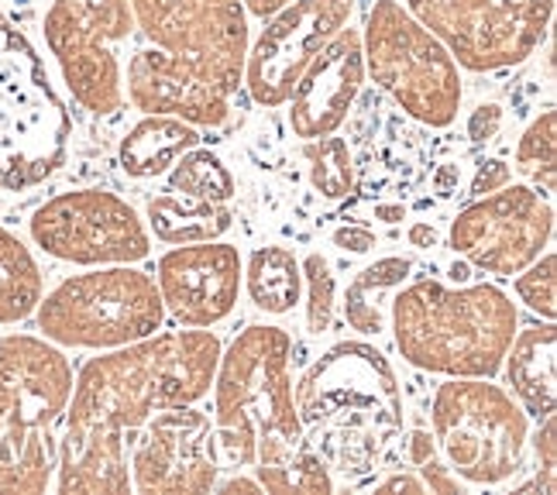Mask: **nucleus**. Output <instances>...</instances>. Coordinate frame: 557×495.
<instances>
[{"label":"nucleus","mask_w":557,"mask_h":495,"mask_svg":"<svg viewBox=\"0 0 557 495\" xmlns=\"http://www.w3.org/2000/svg\"><path fill=\"white\" fill-rule=\"evenodd\" d=\"M221 337L210 327L159 331L124 348L90 358L73 379L62 417L55 492L59 495H127V434L169 406L210 396Z\"/></svg>","instance_id":"f257e3e1"},{"label":"nucleus","mask_w":557,"mask_h":495,"mask_svg":"<svg viewBox=\"0 0 557 495\" xmlns=\"http://www.w3.org/2000/svg\"><path fill=\"white\" fill-rule=\"evenodd\" d=\"M296 413L331 475L351 485L379 471L406 420L389 358L366 341L334 344L299 375Z\"/></svg>","instance_id":"f03ea898"},{"label":"nucleus","mask_w":557,"mask_h":495,"mask_svg":"<svg viewBox=\"0 0 557 495\" xmlns=\"http://www.w3.org/2000/svg\"><path fill=\"white\" fill-rule=\"evenodd\" d=\"M210 393L221 471L283 465L307 444L296 413L293 337L286 327H245L227 351L221 348Z\"/></svg>","instance_id":"7ed1b4c3"},{"label":"nucleus","mask_w":557,"mask_h":495,"mask_svg":"<svg viewBox=\"0 0 557 495\" xmlns=\"http://www.w3.org/2000/svg\"><path fill=\"white\" fill-rule=\"evenodd\" d=\"M517 324L512 299L492 283L410 279L389 304V331L403 361L447 379H496Z\"/></svg>","instance_id":"20e7f679"},{"label":"nucleus","mask_w":557,"mask_h":495,"mask_svg":"<svg viewBox=\"0 0 557 495\" xmlns=\"http://www.w3.org/2000/svg\"><path fill=\"white\" fill-rule=\"evenodd\" d=\"M73 121L25 32L0 14V193L32 189L66 162Z\"/></svg>","instance_id":"39448f33"},{"label":"nucleus","mask_w":557,"mask_h":495,"mask_svg":"<svg viewBox=\"0 0 557 495\" xmlns=\"http://www.w3.org/2000/svg\"><path fill=\"white\" fill-rule=\"evenodd\" d=\"M41 337L59 348L111 351L165 327L156 275L138 265H94L41 293L32 313Z\"/></svg>","instance_id":"423d86ee"},{"label":"nucleus","mask_w":557,"mask_h":495,"mask_svg":"<svg viewBox=\"0 0 557 495\" xmlns=\"http://www.w3.org/2000/svg\"><path fill=\"white\" fill-rule=\"evenodd\" d=\"M431 434L461 482L503 485L523 471L530 420L492 379H447L431 403Z\"/></svg>","instance_id":"0eeeda50"},{"label":"nucleus","mask_w":557,"mask_h":495,"mask_svg":"<svg viewBox=\"0 0 557 495\" xmlns=\"http://www.w3.org/2000/svg\"><path fill=\"white\" fill-rule=\"evenodd\" d=\"M366 73L406 114L426 127H451L461 111V66L399 0H375L361 32Z\"/></svg>","instance_id":"6e6552de"},{"label":"nucleus","mask_w":557,"mask_h":495,"mask_svg":"<svg viewBox=\"0 0 557 495\" xmlns=\"http://www.w3.org/2000/svg\"><path fill=\"white\" fill-rule=\"evenodd\" d=\"M41 32L83 111L117 114L127 100L121 46L135 35L132 0H52Z\"/></svg>","instance_id":"1a4fd4ad"},{"label":"nucleus","mask_w":557,"mask_h":495,"mask_svg":"<svg viewBox=\"0 0 557 495\" xmlns=\"http://www.w3.org/2000/svg\"><path fill=\"white\" fill-rule=\"evenodd\" d=\"M461 70L499 73L527 62L550 32L554 0H399Z\"/></svg>","instance_id":"9d476101"},{"label":"nucleus","mask_w":557,"mask_h":495,"mask_svg":"<svg viewBox=\"0 0 557 495\" xmlns=\"http://www.w3.org/2000/svg\"><path fill=\"white\" fill-rule=\"evenodd\" d=\"M38 251L70 265H138L152 255L145 218L111 189H70L28 221Z\"/></svg>","instance_id":"9b49d317"},{"label":"nucleus","mask_w":557,"mask_h":495,"mask_svg":"<svg viewBox=\"0 0 557 495\" xmlns=\"http://www.w3.org/2000/svg\"><path fill=\"white\" fill-rule=\"evenodd\" d=\"M554 234V200L530 183L475 197L447 227V245L488 275H517L544 255Z\"/></svg>","instance_id":"f8f14e48"},{"label":"nucleus","mask_w":557,"mask_h":495,"mask_svg":"<svg viewBox=\"0 0 557 495\" xmlns=\"http://www.w3.org/2000/svg\"><path fill=\"white\" fill-rule=\"evenodd\" d=\"M132 14L148 46L200 62L231 94L242 90L251 46L242 0H132Z\"/></svg>","instance_id":"ddd939ff"},{"label":"nucleus","mask_w":557,"mask_h":495,"mask_svg":"<svg viewBox=\"0 0 557 495\" xmlns=\"http://www.w3.org/2000/svg\"><path fill=\"white\" fill-rule=\"evenodd\" d=\"M351 0H289L269 14L262 35L248 46L242 90L269 111L283 107L317 52L351 25Z\"/></svg>","instance_id":"4468645a"},{"label":"nucleus","mask_w":557,"mask_h":495,"mask_svg":"<svg viewBox=\"0 0 557 495\" xmlns=\"http://www.w3.org/2000/svg\"><path fill=\"white\" fill-rule=\"evenodd\" d=\"M132 492L141 495H203L221 479L213 423L197 403L169 406L138 426L132 444Z\"/></svg>","instance_id":"2eb2a0df"},{"label":"nucleus","mask_w":557,"mask_h":495,"mask_svg":"<svg viewBox=\"0 0 557 495\" xmlns=\"http://www.w3.org/2000/svg\"><path fill=\"white\" fill-rule=\"evenodd\" d=\"M242 255L227 242L176 245L156 265L165 317L180 327H218L238 307Z\"/></svg>","instance_id":"dca6fc26"},{"label":"nucleus","mask_w":557,"mask_h":495,"mask_svg":"<svg viewBox=\"0 0 557 495\" xmlns=\"http://www.w3.org/2000/svg\"><path fill=\"white\" fill-rule=\"evenodd\" d=\"M124 97L141 114H169L197 127H221L231 121L238 94H231L200 62L145 46L124 70Z\"/></svg>","instance_id":"f3484780"},{"label":"nucleus","mask_w":557,"mask_h":495,"mask_svg":"<svg viewBox=\"0 0 557 495\" xmlns=\"http://www.w3.org/2000/svg\"><path fill=\"white\" fill-rule=\"evenodd\" d=\"M73 364L59 344L35 334L0 337V423L55 430L73 396Z\"/></svg>","instance_id":"a211bd4d"},{"label":"nucleus","mask_w":557,"mask_h":495,"mask_svg":"<svg viewBox=\"0 0 557 495\" xmlns=\"http://www.w3.org/2000/svg\"><path fill=\"white\" fill-rule=\"evenodd\" d=\"M366 86V52L361 32L345 25L304 70L289 94V132L299 141L334 135L348 121Z\"/></svg>","instance_id":"6ab92c4d"},{"label":"nucleus","mask_w":557,"mask_h":495,"mask_svg":"<svg viewBox=\"0 0 557 495\" xmlns=\"http://www.w3.org/2000/svg\"><path fill=\"white\" fill-rule=\"evenodd\" d=\"M506 382L527 417H550L557 406V327L554 320H537L512 334L506 358Z\"/></svg>","instance_id":"aec40b11"},{"label":"nucleus","mask_w":557,"mask_h":495,"mask_svg":"<svg viewBox=\"0 0 557 495\" xmlns=\"http://www.w3.org/2000/svg\"><path fill=\"white\" fill-rule=\"evenodd\" d=\"M413 279V258L410 255H382L366 269L351 275L341 299V313H345L348 327L361 337H379L389 331V304L399 286Z\"/></svg>","instance_id":"412c9836"},{"label":"nucleus","mask_w":557,"mask_h":495,"mask_svg":"<svg viewBox=\"0 0 557 495\" xmlns=\"http://www.w3.org/2000/svg\"><path fill=\"white\" fill-rule=\"evenodd\" d=\"M203 138L197 132V124H189L183 117L169 114H145L132 132L121 138L117 162L124 169V176L132 180H156L165 176L183 152L197 148Z\"/></svg>","instance_id":"4be33fe9"},{"label":"nucleus","mask_w":557,"mask_h":495,"mask_svg":"<svg viewBox=\"0 0 557 495\" xmlns=\"http://www.w3.org/2000/svg\"><path fill=\"white\" fill-rule=\"evenodd\" d=\"M145 227L156 234L162 245H200L221 242L234 227V213L227 203H207L180 197V193H162L145 203Z\"/></svg>","instance_id":"5701e85b"},{"label":"nucleus","mask_w":557,"mask_h":495,"mask_svg":"<svg viewBox=\"0 0 557 495\" xmlns=\"http://www.w3.org/2000/svg\"><path fill=\"white\" fill-rule=\"evenodd\" d=\"M55 430H28L0 423V492H46L55 479Z\"/></svg>","instance_id":"b1692460"},{"label":"nucleus","mask_w":557,"mask_h":495,"mask_svg":"<svg viewBox=\"0 0 557 495\" xmlns=\"http://www.w3.org/2000/svg\"><path fill=\"white\" fill-rule=\"evenodd\" d=\"M242 286L248 289L251 304L269 317H286L304 299V272L299 258L286 245H262L248 255L242 265Z\"/></svg>","instance_id":"393cba45"},{"label":"nucleus","mask_w":557,"mask_h":495,"mask_svg":"<svg viewBox=\"0 0 557 495\" xmlns=\"http://www.w3.org/2000/svg\"><path fill=\"white\" fill-rule=\"evenodd\" d=\"M41 293H46V275L32 248L8 227H0V324L28 320Z\"/></svg>","instance_id":"a878e982"},{"label":"nucleus","mask_w":557,"mask_h":495,"mask_svg":"<svg viewBox=\"0 0 557 495\" xmlns=\"http://www.w3.org/2000/svg\"><path fill=\"white\" fill-rule=\"evenodd\" d=\"M169 189L207 203H231L238 197V180L218 152L197 145L169 165Z\"/></svg>","instance_id":"bb28decb"},{"label":"nucleus","mask_w":557,"mask_h":495,"mask_svg":"<svg viewBox=\"0 0 557 495\" xmlns=\"http://www.w3.org/2000/svg\"><path fill=\"white\" fill-rule=\"evenodd\" d=\"M251 475L265 495H331L337 488L331 468L310 444L283 465H255Z\"/></svg>","instance_id":"cd10ccee"},{"label":"nucleus","mask_w":557,"mask_h":495,"mask_svg":"<svg viewBox=\"0 0 557 495\" xmlns=\"http://www.w3.org/2000/svg\"><path fill=\"white\" fill-rule=\"evenodd\" d=\"M512 172H520L533 189H541L544 197L554 200V189H557V114L550 111V107L533 117L530 127L520 135L517 165H512Z\"/></svg>","instance_id":"c85d7f7f"},{"label":"nucleus","mask_w":557,"mask_h":495,"mask_svg":"<svg viewBox=\"0 0 557 495\" xmlns=\"http://www.w3.org/2000/svg\"><path fill=\"white\" fill-rule=\"evenodd\" d=\"M304 162H307V176L310 186L320 193L324 200H348L355 189V162H351V148L345 138L324 135L304 141Z\"/></svg>","instance_id":"c756f323"},{"label":"nucleus","mask_w":557,"mask_h":495,"mask_svg":"<svg viewBox=\"0 0 557 495\" xmlns=\"http://www.w3.org/2000/svg\"><path fill=\"white\" fill-rule=\"evenodd\" d=\"M299 272H304V296H307V331L320 337L331 331L334 307H337L334 269L327 262V255L310 251L304 262H299Z\"/></svg>","instance_id":"7c9ffc66"},{"label":"nucleus","mask_w":557,"mask_h":495,"mask_svg":"<svg viewBox=\"0 0 557 495\" xmlns=\"http://www.w3.org/2000/svg\"><path fill=\"white\" fill-rule=\"evenodd\" d=\"M406 461L413 465V471L420 475V482L426 485V492L434 495H461V479L451 468L444 465L437 441L431 430H410L406 434Z\"/></svg>","instance_id":"2f4dec72"},{"label":"nucleus","mask_w":557,"mask_h":495,"mask_svg":"<svg viewBox=\"0 0 557 495\" xmlns=\"http://www.w3.org/2000/svg\"><path fill=\"white\" fill-rule=\"evenodd\" d=\"M512 289H517L520 304H527L530 313L541 320L557 317V258L554 251H544L537 262H530L523 272L512 275Z\"/></svg>","instance_id":"473e14b6"},{"label":"nucleus","mask_w":557,"mask_h":495,"mask_svg":"<svg viewBox=\"0 0 557 495\" xmlns=\"http://www.w3.org/2000/svg\"><path fill=\"white\" fill-rule=\"evenodd\" d=\"M533 465H537V475L527 488H537L544 495L557 492V420L554 413L544 417L541 430L533 434Z\"/></svg>","instance_id":"72a5a7b5"},{"label":"nucleus","mask_w":557,"mask_h":495,"mask_svg":"<svg viewBox=\"0 0 557 495\" xmlns=\"http://www.w3.org/2000/svg\"><path fill=\"white\" fill-rule=\"evenodd\" d=\"M503 121H506V111H503V103H479L475 111L468 114L465 121V132H468V141L471 145H488V141H496L499 132H503Z\"/></svg>","instance_id":"f704fd0d"},{"label":"nucleus","mask_w":557,"mask_h":495,"mask_svg":"<svg viewBox=\"0 0 557 495\" xmlns=\"http://www.w3.org/2000/svg\"><path fill=\"white\" fill-rule=\"evenodd\" d=\"M512 183V165L503 162V159H482L475 165V176H471L468 189H471V197H485V193H496L503 186Z\"/></svg>","instance_id":"c9c22d12"},{"label":"nucleus","mask_w":557,"mask_h":495,"mask_svg":"<svg viewBox=\"0 0 557 495\" xmlns=\"http://www.w3.org/2000/svg\"><path fill=\"white\" fill-rule=\"evenodd\" d=\"M331 245L348 255H372L379 248V234L366 224H341L331 231Z\"/></svg>","instance_id":"e433bc0d"},{"label":"nucleus","mask_w":557,"mask_h":495,"mask_svg":"<svg viewBox=\"0 0 557 495\" xmlns=\"http://www.w3.org/2000/svg\"><path fill=\"white\" fill-rule=\"evenodd\" d=\"M372 492H406V495H423L426 485L420 482V475L410 468V471H389L382 482H372Z\"/></svg>","instance_id":"4c0bfd02"},{"label":"nucleus","mask_w":557,"mask_h":495,"mask_svg":"<svg viewBox=\"0 0 557 495\" xmlns=\"http://www.w3.org/2000/svg\"><path fill=\"white\" fill-rule=\"evenodd\" d=\"M406 242H410V248L431 251V248H441V231L431 221H413L406 227Z\"/></svg>","instance_id":"58836bf2"},{"label":"nucleus","mask_w":557,"mask_h":495,"mask_svg":"<svg viewBox=\"0 0 557 495\" xmlns=\"http://www.w3.org/2000/svg\"><path fill=\"white\" fill-rule=\"evenodd\" d=\"M213 492H221V495H234V492H248V495H262V485L255 482V475L248 479L245 471H234L231 479H218V485H213Z\"/></svg>","instance_id":"ea45409f"},{"label":"nucleus","mask_w":557,"mask_h":495,"mask_svg":"<svg viewBox=\"0 0 557 495\" xmlns=\"http://www.w3.org/2000/svg\"><path fill=\"white\" fill-rule=\"evenodd\" d=\"M372 218H375L379 224L396 227V224H403L406 218H410V210H406V203L389 200V203H375V207H372Z\"/></svg>","instance_id":"a19ab883"},{"label":"nucleus","mask_w":557,"mask_h":495,"mask_svg":"<svg viewBox=\"0 0 557 495\" xmlns=\"http://www.w3.org/2000/svg\"><path fill=\"white\" fill-rule=\"evenodd\" d=\"M242 4H245L248 14H255V17H262V21H265L269 14H275L283 4H289V0H242Z\"/></svg>","instance_id":"79ce46f5"},{"label":"nucleus","mask_w":557,"mask_h":495,"mask_svg":"<svg viewBox=\"0 0 557 495\" xmlns=\"http://www.w3.org/2000/svg\"><path fill=\"white\" fill-rule=\"evenodd\" d=\"M434 186H437L441 197H451V189L458 186V165H444L434 176Z\"/></svg>","instance_id":"37998d69"}]
</instances>
